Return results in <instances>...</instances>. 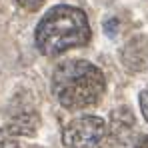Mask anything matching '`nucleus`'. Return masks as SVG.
Here are the masks:
<instances>
[{
    "label": "nucleus",
    "mask_w": 148,
    "mask_h": 148,
    "mask_svg": "<svg viewBox=\"0 0 148 148\" xmlns=\"http://www.w3.org/2000/svg\"><path fill=\"white\" fill-rule=\"evenodd\" d=\"M90 24L86 14L74 6H54L44 14L34 32L36 48L44 56H60L66 50L88 44Z\"/></svg>",
    "instance_id": "f257e3e1"
},
{
    "label": "nucleus",
    "mask_w": 148,
    "mask_h": 148,
    "mask_svg": "<svg viewBox=\"0 0 148 148\" xmlns=\"http://www.w3.org/2000/svg\"><path fill=\"white\" fill-rule=\"evenodd\" d=\"M106 80L98 66L88 60H68L52 74V94L68 110H82L98 104Z\"/></svg>",
    "instance_id": "f03ea898"
},
{
    "label": "nucleus",
    "mask_w": 148,
    "mask_h": 148,
    "mask_svg": "<svg viewBox=\"0 0 148 148\" xmlns=\"http://www.w3.org/2000/svg\"><path fill=\"white\" fill-rule=\"evenodd\" d=\"M106 138V122L100 116H80L66 124L62 142L66 148H100Z\"/></svg>",
    "instance_id": "7ed1b4c3"
},
{
    "label": "nucleus",
    "mask_w": 148,
    "mask_h": 148,
    "mask_svg": "<svg viewBox=\"0 0 148 148\" xmlns=\"http://www.w3.org/2000/svg\"><path fill=\"white\" fill-rule=\"evenodd\" d=\"M122 62L128 70H142L148 64V38L136 36L122 50Z\"/></svg>",
    "instance_id": "20e7f679"
},
{
    "label": "nucleus",
    "mask_w": 148,
    "mask_h": 148,
    "mask_svg": "<svg viewBox=\"0 0 148 148\" xmlns=\"http://www.w3.org/2000/svg\"><path fill=\"white\" fill-rule=\"evenodd\" d=\"M38 124H40L38 114L32 112V110H24V112L14 114V116L8 120L6 132H8V134H16V136H32V134L38 130Z\"/></svg>",
    "instance_id": "39448f33"
},
{
    "label": "nucleus",
    "mask_w": 148,
    "mask_h": 148,
    "mask_svg": "<svg viewBox=\"0 0 148 148\" xmlns=\"http://www.w3.org/2000/svg\"><path fill=\"white\" fill-rule=\"evenodd\" d=\"M0 148H20V144L8 132H0Z\"/></svg>",
    "instance_id": "423d86ee"
},
{
    "label": "nucleus",
    "mask_w": 148,
    "mask_h": 148,
    "mask_svg": "<svg viewBox=\"0 0 148 148\" xmlns=\"http://www.w3.org/2000/svg\"><path fill=\"white\" fill-rule=\"evenodd\" d=\"M16 2H18L24 10H30V12H32V10H38V8L44 4V0H16Z\"/></svg>",
    "instance_id": "0eeeda50"
},
{
    "label": "nucleus",
    "mask_w": 148,
    "mask_h": 148,
    "mask_svg": "<svg viewBox=\"0 0 148 148\" xmlns=\"http://www.w3.org/2000/svg\"><path fill=\"white\" fill-rule=\"evenodd\" d=\"M104 30H106V34H108L110 38H114V36H116V30H118V20H116V18L106 20V22H104Z\"/></svg>",
    "instance_id": "6e6552de"
},
{
    "label": "nucleus",
    "mask_w": 148,
    "mask_h": 148,
    "mask_svg": "<svg viewBox=\"0 0 148 148\" xmlns=\"http://www.w3.org/2000/svg\"><path fill=\"white\" fill-rule=\"evenodd\" d=\"M140 110H142L144 118L148 120V88L140 92Z\"/></svg>",
    "instance_id": "1a4fd4ad"
},
{
    "label": "nucleus",
    "mask_w": 148,
    "mask_h": 148,
    "mask_svg": "<svg viewBox=\"0 0 148 148\" xmlns=\"http://www.w3.org/2000/svg\"><path fill=\"white\" fill-rule=\"evenodd\" d=\"M134 148H148V136H146V138H142L140 142H136Z\"/></svg>",
    "instance_id": "9d476101"
}]
</instances>
